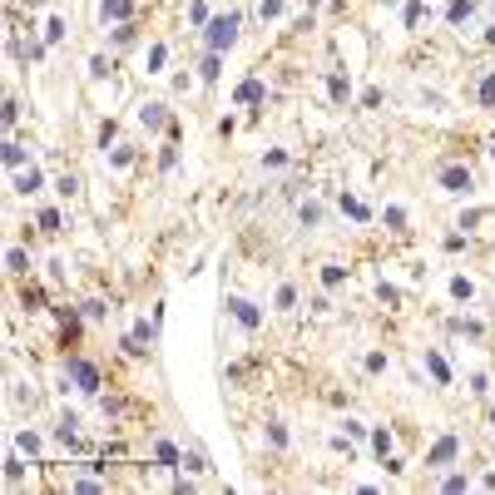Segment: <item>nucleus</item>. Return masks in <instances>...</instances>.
<instances>
[{"mask_svg": "<svg viewBox=\"0 0 495 495\" xmlns=\"http://www.w3.org/2000/svg\"><path fill=\"white\" fill-rule=\"evenodd\" d=\"M416 20H421V0H406V25L416 30Z\"/></svg>", "mask_w": 495, "mask_h": 495, "instance_id": "36", "label": "nucleus"}, {"mask_svg": "<svg viewBox=\"0 0 495 495\" xmlns=\"http://www.w3.org/2000/svg\"><path fill=\"white\" fill-rule=\"evenodd\" d=\"M163 59H169V45L154 40V45H149V75H163Z\"/></svg>", "mask_w": 495, "mask_h": 495, "instance_id": "15", "label": "nucleus"}, {"mask_svg": "<svg viewBox=\"0 0 495 495\" xmlns=\"http://www.w3.org/2000/svg\"><path fill=\"white\" fill-rule=\"evenodd\" d=\"M55 189H59V193H65V198H75V193H79V178H75V174H65V178H59V183H55Z\"/></svg>", "mask_w": 495, "mask_h": 495, "instance_id": "29", "label": "nucleus"}, {"mask_svg": "<svg viewBox=\"0 0 495 495\" xmlns=\"http://www.w3.org/2000/svg\"><path fill=\"white\" fill-rule=\"evenodd\" d=\"M258 15H263V20H278V15H282V0H263Z\"/></svg>", "mask_w": 495, "mask_h": 495, "instance_id": "31", "label": "nucleus"}, {"mask_svg": "<svg viewBox=\"0 0 495 495\" xmlns=\"http://www.w3.org/2000/svg\"><path fill=\"white\" fill-rule=\"evenodd\" d=\"M267 436H273V446H287V431H282V421H267Z\"/></svg>", "mask_w": 495, "mask_h": 495, "instance_id": "35", "label": "nucleus"}, {"mask_svg": "<svg viewBox=\"0 0 495 495\" xmlns=\"http://www.w3.org/2000/svg\"><path fill=\"white\" fill-rule=\"evenodd\" d=\"M263 169H287V154L273 149V154H263Z\"/></svg>", "mask_w": 495, "mask_h": 495, "instance_id": "28", "label": "nucleus"}, {"mask_svg": "<svg viewBox=\"0 0 495 495\" xmlns=\"http://www.w3.org/2000/svg\"><path fill=\"white\" fill-rule=\"evenodd\" d=\"M109 163H114V169H129V163H134V149H114Z\"/></svg>", "mask_w": 495, "mask_h": 495, "instance_id": "32", "label": "nucleus"}, {"mask_svg": "<svg viewBox=\"0 0 495 495\" xmlns=\"http://www.w3.org/2000/svg\"><path fill=\"white\" fill-rule=\"evenodd\" d=\"M90 75L105 79V75H109V59H105V55H90Z\"/></svg>", "mask_w": 495, "mask_h": 495, "instance_id": "27", "label": "nucleus"}, {"mask_svg": "<svg viewBox=\"0 0 495 495\" xmlns=\"http://www.w3.org/2000/svg\"><path fill=\"white\" fill-rule=\"evenodd\" d=\"M40 228L55 233V228H59V213H55V209H40Z\"/></svg>", "mask_w": 495, "mask_h": 495, "instance_id": "30", "label": "nucleus"}, {"mask_svg": "<svg viewBox=\"0 0 495 495\" xmlns=\"http://www.w3.org/2000/svg\"><path fill=\"white\" fill-rule=\"evenodd\" d=\"M0 159H5V169H25V149H20V144H5Z\"/></svg>", "mask_w": 495, "mask_h": 495, "instance_id": "20", "label": "nucleus"}, {"mask_svg": "<svg viewBox=\"0 0 495 495\" xmlns=\"http://www.w3.org/2000/svg\"><path fill=\"white\" fill-rule=\"evenodd\" d=\"M218 75H223V55L209 50V55H203V65H198V79H203V85H218Z\"/></svg>", "mask_w": 495, "mask_h": 495, "instance_id": "10", "label": "nucleus"}, {"mask_svg": "<svg viewBox=\"0 0 495 495\" xmlns=\"http://www.w3.org/2000/svg\"><path fill=\"white\" fill-rule=\"evenodd\" d=\"M40 189H45V174H40L35 169V163H30V169H15V193H40Z\"/></svg>", "mask_w": 495, "mask_h": 495, "instance_id": "6", "label": "nucleus"}, {"mask_svg": "<svg viewBox=\"0 0 495 495\" xmlns=\"http://www.w3.org/2000/svg\"><path fill=\"white\" fill-rule=\"evenodd\" d=\"M327 94H332L337 105H347V99H352V85H347V75H332V79H327Z\"/></svg>", "mask_w": 495, "mask_h": 495, "instance_id": "13", "label": "nucleus"}, {"mask_svg": "<svg viewBox=\"0 0 495 495\" xmlns=\"http://www.w3.org/2000/svg\"><path fill=\"white\" fill-rule=\"evenodd\" d=\"M5 263H10V273H25V253H20V247H10Z\"/></svg>", "mask_w": 495, "mask_h": 495, "instance_id": "33", "label": "nucleus"}, {"mask_svg": "<svg viewBox=\"0 0 495 495\" xmlns=\"http://www.w3.org/2000/svg\"><path fill=\"white\" fill-rule=\"evenodd\" d=\"M238 30H243V15H238V10L213 15L209 25H203V45H209V50H218V55H228V50L238 45Z\"/></svg>", "mask_w": 495, "mask_h": 495, "instance_id": "1", "label": "nucleus"}, {"mask_svg": "<svg viewBox=\"0 0 495 495\" xmlns=\"http://www.w3.org/2000/svg\"><path fill=\"white\" fill-rule=\"evenodd\" d=\"M342 278H347V273H342V267H337V263H327V267H322V287H337Z\"/></svg>", "mask_w": 495, "mask_h": 495, "instance_id": "25", "label": "nucleus"}, {"mask_svg": "<svg viewBox=\"0 0 495 495\" xmlns=\"http://www.w3.org/2000/svg\"><path fill=\"white\" fill-rule=\"evenodd\" d=\"M293 307H297V287L282 282V287H278V312H293Z\"/></svg>", "mask_w": 495, "mask_h": 495, "instance_id": "16", "label": "nucleus"}, {"mask_svg": "<svg viewBox=\"0 0 495 495\" xmlns=\"http://www.w3.org/2000/svg\"><path fill=\"white\" fill-rule=\"evenodd\" d=\"M59 40H65V20H45V45H59Z\"/></svg>", "mask_w": 495, "mask_h": 495, "instance_id": "22", "label": "nucleus"}, {"mask_svg": "<svg viewBox=\"0 0 495 495\" xmlns=\"http://www.w3.org/2000/svg\"><path fill=\"white\" fill-rule=\"evenodd\" d=\"M209 20H213V15H209V5H203V0H193V5H189V25H193V30H203Z\"/></svg>", "mask_w": 495, "mask_h": 495, "instance_id": "17", "label": "nucleus"}, {"mask_svg": "<svg viewBox=\"0 0 495 495\" xmlns=\"http://www.w3.org/2000/svg\"><path fill=\"white\" fill-rule=\"evenodd\" d=\"M426 366H431V377H436V382H441V386H446V382H451V366H446V362H441V357H436V352H426Z\"/></svg>", "mask_w": 495, "mask_h": 495, "instance_id": "18", "label": "nucleus"}, {"mask_svg": "<svg viewBox=\"0 0 495 495\" xmlns=\"http://www.w3.org/2000/svg\"><path fill=\"white\" fill-rule=\"evenodd\" d=\"M183 466H189V470H209V461H203L198 451H183Z\"/></svg>", "mask_w": 495, "mask_h": 495, "instance_id": "34", "label": "nucleus"}, {"mask_svg": "<svg viewBox=\"0 0 495 495\" xmlns=\"http://www.w3.org/2000/svg\"><path fill=\"white\" fill-rule=\"evenodd\" d=\"M233 99H238V105H247V109H253V105H263V99H267V85H263V79H243Z\"/></svg>", "mask_w": 495, "mask_h": 495, "instance_id": "8", "label": "nucleus"}, {"mask_svg": "<svg viewBox=\"0 0 495 495\" xmlns=\"http://www.w3.org/2000/svg\"><path fill=\"white\" fill-rule=\"evenodd\" d=\"M70 377L79 382V391H99V366L85 357H70Z\"/></svg>", "mask_w": 495, "mask_h": 495, "instance_id": "3", "label": "nucleus"}, {"mask_svg": "<svg viewBox=\"0 0 495 495\" xmlns=\"http://www.w3.org/2000/svg\"><path fill=\"white\" fill-rule=\"evenodd\" d=\"M297 218L307 223V228H317V223H322V203H302V209H297Z\"/></svg>", "mask_w": 495, "mask_h": 495, "instance_id": "21", "label": "nucleus"}, {"mask_svg": "<svg viewBox=\"0 0 495 495\" xmlns=\"http://www.w3.org/2000/svg\"><path fill=\"white\" fill-rule=\"evenodd\" d=\"M228 312L238 317V327H247V332H258V322H263V312L247 297H228Z\"/></svg>", "mask_w": 495, "mask_h": 495, "instance_id": "5", "label": "nucleus"}, {"mask_svg": "<svg viewBox=\"0 0 495 495\" xmlns=\"http://www.w3.org/2000/svg\"><path fill=\"white\" fill-rule=\"evenodd\" d=\"M476 10V0H451V10H446V20L451 25H466V15Z\"/></svg>", "mask_w": 495, "mask_h": 495, "instance_id": "14", "label": "nucleus"}, {"mask_svg": "<svg viewBox=\"0 0 495 495\" xmlns=\"http://www.w3.org/2000/svg\"><path fill=\"white\" fill-rule=\"evenodd\" d=\"M441 189L446 193H470V189H476V178H470V169H466V163H441Z\"/></svg>", "mask_w": 495, "mask_h": 495, "instance_id": "2", "label": "nucleus"}, {"mask_svg": "<svg viewBox=\"0 0 495 495\" xmlns=\"http://www.w3.org/2000/svg\"><path fill=\"white\" fill-rule=\"evenodd\" d=\"M129 20V0H99V25H119Z\"/></svg>", "mask_w": 495, "mask_h": 495, "instance_id": "9", "label": "nucleus"}, {"mask_svg": "<svg viewBox=\"0 0 495 495\" xmlns=\"http://www.w3.org/2000/svg\"><path fill=\"white\" fill-rule=\"evenodd\" d=\"M456 451H461V441H456V436H441L436 446H431L426 466H451V461H456Z\"/></svg>", "mask_w": 495, "mask_h": 495, "instance_id": "7", "label": "nucleus"}, {"mask_svg": "<svg viewBox=\"0 0 495 495\" xmlns=\"http://www.w3.org/2000/svg\"><path fill=\"white\" fill-rule=\"evenodd\" d=\"M154 456H159V466H163V470H178V466H183V451H178L174 441H159V446H154Z\"/></svg>", "mask_w": 495, "mask_h": 495, "instance_id": "11", "label": "nucleus"}, {"mask_svg": "<svg viewBox=\"0 0 495 495\" xmlns=\"http://www.w3.org/2000/svg\"><path fill=\"white\" fill-rule=\"evenodd\" d=\"M476 99H481V109H495V70H485V75H481Z\"/></svg>", "mask_w": 495, "mask_h": 495, "instance_id": "12", "label": "nucleus"}, {"mask_svg": "<svg viewBox=\"0 0 495 495\" xmlns=\"http://www.w3.org/2000/svg\"><path fill=\"white\" fill-rule=\"evenodd\" d=\"M451 293H456V297H461V302H470V297H476V287H470V282H466V278H456V282H451Z\"/></svg>", "mask_w": 495, "mask_h": 495, "instance_id": "26", "label": "nucleus"}, {"mask_svg": "<svg viewBox=\"0 0 495 495\" xmlns=\"http://www.w3.org/2000/svg\"><path fill=\"white\" fill-rule=\"evenodd\" d=\"M114 45H119V50L134 45V20H119V25H114Z\"/></svg>", "mask_w": 495, "mask_h": 495, "instance_id": "19", "label": "nucleus"}, {"mask_svg": "<svg viewBox=\"0 0 495 495\" xmlns=\"http://www.w3.org/2000/svg\"><path fill=\"white\" fill-rule=\"evenodd\" d=\"M15 446L25 451V456H35V451H40V436H35V431H20V436H15Z\"/></svg>", "mask_w": 495, "mask_h": 495, "instance_id": "24", "label": "nucleus"}, {"mask_svg": "<svg viewBox=\"0 0 495 495\" xmlns=\"http://www.w3.org/2000/svg\"><path fill=\"white\" fill-rule=\"evenodd\" d=\"M342 213L347 218H357V223H366L371 213H366V203H357V198H342Z\"/></svg>", "mask_w": 495, "mask_h": 495, "instance_id": "23", "label": "nucleus"}, {"mask_svg": "<svg viewBox=\"0 0 495 495\" xmlns=\"http://www.w3.org/2000/svg\"><path fill=\"white\" fill-rule=\"evenodd\" d=\"M490 159H495V144H490Z\"/></svg>", "mask_w": 495, "mask_h": 495, "instance_id": "38", "label": "nucleus"}, {"mask_svg": "<svg viewBox=\"0 0 495 495\" xmlns=\"http://www.w3.org/2000/svg\"><path fill=\"white\" fill-rule=\"evenodd\" d=\"M139 124L149 134H159L163 124H169V105H159V99H149V105H139Z\"/></svg>", "mask_w": 495, "mask_h": 495, "instance_id": "4", "label": "nucleus"}, {"mask_svg": "<svg viewBox=\"0 0 495 495\" xmlns=\"http://www.w3.org/2000/svg\"><path fill=\"white\" fill-rule=\"evenodd\" d=\"M466 485H470L466 476H446V481H441V490H451V495H456V490H466Z\"/></svg>", "mask_w": 495, "mask_h": 495, "instance_id": "37", "label": "nucleus"}]
</instances>
